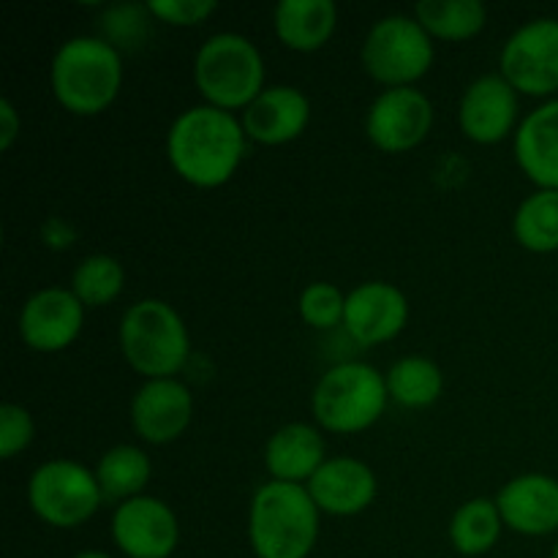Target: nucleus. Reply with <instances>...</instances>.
I'll use <instances>...</instances> for the list:
<instances>
[{"instance_id":"26","label":"nucleus","mask_w":558,"mask_h":558,"mask_svg":"<svg viewBox=\"0 0 558 558\" xmlns=\"http://www.w3.org/2000/svg\"><path fill=\"white\" fill-rule=\"evenodd\" d=\"M512 238L532 254L558 251V191L537 189L523 196L512 216Z\"/></svg>"},{"instance_id":"33","label":"nucleus","mask_w":558,"mask_h":558,"mask_svg":"<svg viewBox=\"0 0 558 558\" xmlns=\"http://www.w3.org/2000/svg\"><path fill=\"white\" fill-rule=\"evenodd\" d=\"M550 558H558V543L554 545V556H550Z\"/></svg>"},{"instance_id":"10","label":"nucleus","mask_w":558,"mask_h":558,"mask_svg":"<svg viewBox=\"0 0 558 558\" xmlns=\"http://www.w3.org/2000/svg\"><path fill=\"white\" fill-rule=\"evenodd\" d=\"M434 129V104L417 87H390L374 98L365 114V134L371 145L390 156L423 145Z\"/></svg>"},{"instance_id":"12","label":"nucleus","mask_w":558,"mask_h":558,"mask_svg":"<svg viewBox=\"0 0 558 558\" xmlns=\"http://www.w3.org/2000/svg\"><path fill=\"white\" fill-rule=\"evenodd\" d=\"M521 93L501 74H483L463 90L458 125L474 145H499L521 125Z\"/></svg>"},{"instance_id":"4","label":"nucleus","mask_w":558,"mask_h":558,"mask_svg":"<svg viewBox=\"0 0 558 558\" xmlns=\"http://www.w3.org/2000/svg\"><path fill=\"white\" fill-rule=\"evenodd\" d=\"M120 352L131 371L150 379H174L191 357L183 316L167 300L145 298L129 305L118 327Z\"/></svg>"},{"instance_id":"8","label":"nucleus","mask_w":558,"mask_h":558,"mask_svg":"<svg viewBox=\"0 0 558 558\" xmlns=\"http://www.w3.org/2000/svg\"><path fill=\"white\" fill-rule=\"evenodd\" d=\"M33 515L52 529H80L104 505L96 472L71 458H52L33 469L27 480Z\"/></svg>"},{"instance_id":"22","label":"nucleus","mask_w":558,"mask_h":558,"mask_svg":"<svg viewBox=\"0 0 558 558\" xmlns=\"http://www.w3.org/2000/svg\"><path fill=\"white\" fill-rule=\"evenodd\" d=\"M501 529V512L496 499L480 496V499H469L452 512L450 526H447V537L456 554L466 558H477L490 554L499 545Z\"/></svg>"},{"instance_id":"15","label":"nucleus","mask_w":558,"mask_h":558,"mask_svg":"<svg viewBox=\"0 0 558 558\" xmlns=\"http://www.w3.org/2000/svg\"><path fill=\"white\" fill-rule=\"evenodd\" d=\"M409 325V300L396 283L365 281L347 292L343 327L360 347L390 343Z\"/></svg>"},{"instance_id":"14","label":"nucleus","mask_w":558,"mask_h":558,"mask_svg":"<svg viewBox=\"0 0 558 558\" xmlns=\"http://www.w3.org/2000/svg\"><path fill=\"white\" fill-rule=\"evenodd\" d=\"M131 428L147 445H172L194 420V392L174 379H150L131 398Z\"/></svg>"},{"instance_id":"2","label":"nucleus","mask_w":558,"mask_h":558,"mask_svg":"<svg viewBox=\"0 0 558 558\" xmlns=\"http://www.w3.org/2000/svg\"><path fill=\"white\" fill-rule=\"evenodd\" d=\"M49 87L65 112L96 118L107 112L123 87V58L109 38H65L52 54Z\"/></svg>"},{"instance_id":"11","label":"nucleus","mask_w":558,"mask_h":558,"mask_svg":"<svg viewBox=\"0 0 558 558\" xmlns=\"http://www.w3.org/2000/svg\"><path fill=\"white\" fill-rule=\"evenodd\" d=\"M109 532L125 558H169L180 545L178 515L158 496H136L114 507Z\"/></svg>"},{"instance_id":"28","label":"nucleus","mask_w":558,"mask_h":558,"mask_svg":"<svg viewBox=\"0 0 558 558\" xmlns=\"http://www.w3.org/2000/svg\"><path fill=\"white\" fill-rule=\"evenodd\" d=\"M298 314L314 330H332L343 327L347 316V292L330 281H314L300 292Z\"/></svg>"},{"instance_id":"6","label":"nucleus","mask_w":558,"mask_h":558,"mask_svg":"<svg viewBox=\"0 0 558 558\" xmlns=\"http://www.w3.org/2000/svg\"><path fill=\"white\" fill-rule=\"evenodd\" d=\"M265 58L248 36L223 31L202 41L194 54V85L205 104L243 112L265 90Z\"/></svg>"},{"instance_id":"7","label":"nucleus","mask_w":558,"mask_h":558,"mask_svg":"<svg viewBox=\"0 0 558 558\" xmlns=\"http://www.w3.org/2000/svg\"><path fill=\"white\" fill-rule=\"evenodd\" d=\"M365 74L390 87H414L436 60L434 38L414 14H387L371 25L360 49Z\"/></svg>"},{"instance_id":"17","label":"nucleus","mask_w":558,"mask_h":558,"mask_svg":"<svg viewBox=\"0 0 558 558\" xmlns=\"http://www.w3.org/2000/svg\"><path fill=\"white\" fill-rule=\"evenodd\" d=\"M501 521L523 537H548L558 532V480L543 472L512 477L496 494Z\"/></svg>"},{"instance_id":"24","label":"nucleus","mask_w":558,"mask_h":558,"mask_svg":"<svg viewBox=\"0 0 558 558\" xmlns=\"http://www.w3.org/2000/svg\"><path fill=\"white\" fill-rule=\"evenodd\" d=\"M390 401L403 409H428L445 392V374L439 365L423 354H407L396 360L385 374Z\"/></svg>"},{"instance_id":"3","label":"nucleus","mask_w":558,"mask_h":558,"mask_svg":"<svg viewBox=\"0 0 558 558\" xmlns=\"http://www.w3.org/2000/svg\"><path fill=\"white\" fill-rule=\"evenodd\" d=\"M319 507L305 485H259L248 507V543L256 558H308L319 543Z\"/></svg>"},{"instance_id":"27","label":"nucleus","mask_w":558,"mask_h":558,"mask_svg":"<svg viewBox=\"0 0 558 558\" xmlns=\"http://www.w3.org/2000/svg\"><path fill=\"white\" fill-rule=\"evenodd\" d=\"M71 292L76 294L87 311L104 308L114 303L125 289V267L123 262L109 254H90L74 267L71 276Z\"/></svg>"},{"instance_id":"32","label":"nucleus","mask_w":558,"mask_h":558,"mask_svg":"<svg viewBox=\"0 0 558 558\" xmlns=\"http://www.w3.org/2000/svg\"><path fill=\"white\" fill-rule=\"evenodd\" d=\"M74 558H114V556H109L107 550H82V554H76Z\"/></svg>"},{"instance_id":"19","label":"nucleus","mask_w":558,"mask_h":558,"mask_svg":"<svg viewBox=\"0 0 558 558\" xmlns=\"http://www.w3.org/2000/svg\"><path fill=\"white\" fill-rule=\"evenodd\" d=\"M521 172L537 189L558 191V96L534 107L512 136Z\"/></svg>"},{"instance_id":"25","label":"nucleus","mask_w":558,"mask_h":558,"mask_svg":"<svg viewBox=\"0 0 558 558\" xmlns=\"http://www.w3.org/2000/svg\"><path fill=\"white\" fill-rule=\"evenodd\" d=\"M414 20L434 41H469L488 25V9L480 0H420Z\"/></svg>"},{"instance_id":"31","label":"nucleus","mask_w":558,"mask_h":558,"mask_svg":"<svg viewBox=\"0 0 558 558\" xmlns=\"http://www.w3.org/2000/svg\"><path fill=\"white\" fill-rule=\"evenodd\" d=\"M22 134V114L11 98H0V150H11Z\"/></svg>"},{"instance_id":"16","label":"nucleus","mask_w":558,"mask_h":558,"mask_svg":"<svg viewBox=\"0 0 558 558\" xmlns=\"http://www.w3.org/2000/svg\"><path fill=\"white\" fill-rule=\"evenodd\" d=\"M319 512L332 518H352L368 510L379 494L376 472L352 456L327 458L325 466L305 485Z\"/></svg>"},{"instance_id":"29","label":"nucleus","mask_w":558,"mask_h":558,"mask_svg":"<svg viewBox=\"0 0 558 558\" xmlns=\"http://www.w3.org/2000/svg\"><path fill=\"white\" fill-rule=\"evenodd\" d=\"M36 439V420L22 403H3L0 407V458L11 461L25 452Z\"/></svg>"},{"instance_id":"23","label":"nucleus","mask_w":558,"mask_h":558,"mask_svg":"<svg viewBox=\"0 0 558 558\" xmlns=\"http://www.w3.org/2000/svg\"><path fill=\"white\" fill-rule=\"evenodd\" d=\"M96 480L101 485L104 501H123L145 496L142 490L147 488L153 477V461L142 447L136 445H114L98 458Z\"/></svg>"},{"instance_id":"1","label":"nucleus","mask_w":558,"mask_h":558,"mask_svg":"<svg viewBox=\"0 0 558 558\" xmlns=\"http://www.w3.org/2000/svg\"><path fill=\"white\" fill-rule=\"evenodd\" d=\"M245 145L243 120L210 104L183 109L167 131L169 167L194 189L227 185L243 163Z\"/></svg>"},{"instance_id":"13","label":"nucleus","mask_w":558,"mask_h":558,"mask_svg":"<svg viewBox=\"0 0 558 558\" xmlns=\"http://www.w3.org/2000/svg\"><path fill=\"white\" fill-rule=\"evenodd\" d=\"M87 308L65 287H44L20 311V338L38 354H58L80 338Z\"/></svg>"},{"instance_id":"5","label":"nucleus","mask_w":558,"mask_h":558,"mask_svg":"<svg viewBox=\"0 0 558 558\" xmlns=\"http://www.w3.org/2000/svg\"><path fill=\"white\" fill-rule=\"evenodd\" d=\"M387 403L390 392H387L385 374L360 360H347L327 368L311 392V412L316 425L338 436L368 430L371 425L379 423Z\"/></svg>"},{"instance_id":"18","label":"nucleus","mask_w":558,"mask_h":558,"mask_svg":"<svg viewBox=\"0 0 558 558\" xmlns=\"http://www.w3.org/2000/svg\"><path fill=\"white\" fill-rule=\"evenodd\" d=\"M243 129L251 142L278 147L300 140L311 123V98L294 85H270L243 109Z\"/></svg>"},{"instance_id":"30","label":"nucleus","mask_w":558,"mask_h":558,"mask_svg":"<svg viewBox=\"0 0 558 558\" xmlns=\"http://www.w3.org/2000/svg\"><path fill=\"white\" fill-rule=\"evenodd\" d=\"M153 20L172 27H196L218 11L216 0H150L147 3Z\"/></svg>"},{"instance_id":"20","label":"nucleus","mask_w":558,"mask_h":558,"mask_svg":"<svg viewBox=\"0 0 558 558\" xmlns=\"http://www.w3.org/2000/svg\"><path fill=\"white\" fill-rule=\"evenodd\" d=\"M327 458L325 430L311 423L281 425L265 445V469L278 483L308 485Z\"/></svg>"},{"instance_id":"9","label":"nucleus","mask_w":558,"mask_h":558,"mask_svg":"<svg viewBox=\"0 0 558 558\" xmlns=\"http://www.w3.org/2000/svg\"><path fill=\"white\" fill-rule=\"evenodd\" d=\"M499 74L521 96L556 98L558 93V20L537 16L518 27L499 54Z\"/></svg>"},{"instance_id":"21","label":"nucleus","mask_w":558,"mask_h":558,"mask_svg":"<svg viewBox=\"0 0 558 558\" xmlns=\"http://www.w3.org/2000/svg\"><path fill=\"white\" fill-rule=\"evenodd\" d=\"M338 27V5L332 0H281L272 9L276 38L292 52H319Z\"/></svg>"}]
</instances>
